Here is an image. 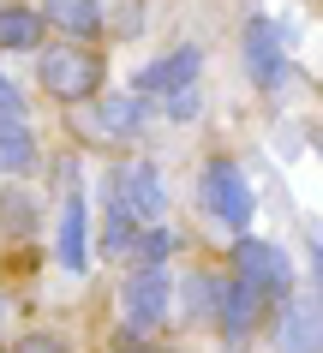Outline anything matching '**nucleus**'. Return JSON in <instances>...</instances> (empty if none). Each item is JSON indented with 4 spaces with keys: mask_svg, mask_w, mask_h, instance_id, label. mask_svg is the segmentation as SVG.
<instances>
[{
    "mask_svg": "<svg viewBox=\"0 0 323 353\" xmlns=\"http://www.w3.org/2000/svg\"><path fill=\"white\" fill-rule=\"evenodd\" d=\"M144 353H162V347H144Z\"/></svg>",
    "mask_w": 323,
    "mask_h": 353,
    "instance_id": "22",
    "label": "nucleus"
},
{
    "mask_svg": "<svg viewBox=\"0 0 323 353\" xmlns=\"http://www.w3.org/2000/svg\"><path fill=\"white\" fill-rule=\"evenodd\" d=\"M275 347L282 353H317V305H287L282 323H275Z\"/></svg>",
    "mask_w": 323,
    "mask_h": 353,
    "instance_id": "13",
    "label": "nucleus"
},
{
    "mask_svg": "<svg viewBox=\"0 0 323 353\" xmlns=\"http://www.w3.org/2000/svg\"><path fill=\"white\" fill-rule=\"evenodd\" d=\"M0 114H12V120H24V96H19V84L0 72Z\"/></svg>",
    "mask_w": 323,
    "mask_h": 353,
    "instance_id": "20",
    "label": "nucleus"
},
{
    "mask_svg": "<svg viewBox=\"0 0 323 353\" xmlns=\"http://www.w3.org/2000/svg\"><path fill=\"white\" fill-rule=\"evenodd\" d=\"M30 162H37V138L24 132V120L0 114V174H24Z\"/></svg>",
    "mask_w": 323,
    "mask_h": 353,
    "instance_id": "14",
    "label": "nucleus"
},
{
    "mask_svg": "<svg viewBox=\"0 0 323 353\" xmlns=\"http://www.w3.org/2000/svg\"><path fill=\"white\" fill-rule=\"evenodd\" d=\"M0 317H6V299H0Z\"/></svg>",
    "mask_w": 323,
    "mask_h": 353,
    "instance_id": "21",
    "label": "nucleus"
},
{
    "mask_svg": "<svg viewBox=\"0 0 323 353\" xmlns=\"http://www.w3.org/2000/svg\"><path fill=\"white\" fill-rule=\"evenodd\" d=\"M168 114H174V120H191V114H198V84H180V90H168Z\"/></svg>",
    "mask_w": 323,
    "mask_h": 353,
    "instance_id": "18",
    "label": "nucleus"
},
{
    "mask_svg": "<svg viewBox=\"0 0 323 353\" xmlns=\"http://www.w3.org/2000/svg\"><path fill=\"white\" fill-rule=\"evenodd\" d=\"M42 24L66 30L72 42H96V37H102V6H96V0H48Z\"/></svg>",
    "mask_w": 323,
    "mask_h": 353,
    "instance_id": "8",
    "label": "nucleus"
},
{
    "mask_svg": "<svg viewBox=\"0 0 323 353\" xmlns=\"http://www.w3.org/2000/svg\"><path fill=\"white\" fill-rule=\"evenodd\" d=\"M37 84L54 102H90L102 90V54H96L90 42H54L37 60Z\"/></svg>",
    "mask_w": 323,
    "mask_h": 353,
    "instance_id": "1",
    "label": "nucleus"
},
{
    "mask_svg": "<svg viewBox=\"0 0 323 353\" xmlns=\"http://www.w3.org/2000/svg\"><path fill=\"white\" fill-rule=\"evenodd\" d=\"M209 312L222 317L228 341H246L251 323H258V312H264V294H251L240 276H228V281H216V305H209Z\"/></svg>",
    "mask_w": 323,
    "mask_h": 353,
    "instance_id": "7",
    "label": "nucleus"
},
{
    "mask_svg": "<svg viewBox=\"0 0 323 353\" xmlns=\"http://www.w3.org/2000/svg\"><path fill=\"white\" fill-rule=\"evenodd\" d=\"M126 330L132 335H150L162 317H168V305H174V281H168V270L162 263H138L132 276H126Z\"/></svg>",
    "mask_w": 323,
    "mask_h": 353,
    "instance_id": "3",
    "label": "nucleus"
},
{
    "mask_svg": "<svg viewBox=\"0 0 323 353\" xmlns=\"http://www.w3.org/2000/svg\"><path fill=\"white\" fill-rule=\"evenodd\" d=\"M0 222L12 228V234H30V222H37V204H30V192H6V198H0Z\"/></svg>",
    "mask_w": 323,
    "mask_h": 353,
    "instance_id": "16",
    "label": "nucleus"
},
{
    "mask_svg": "<svg viewBox=\"0 0 323 353\" xmlns=\"http://www.w3.org/2000/svg\"><path fill=\"white\" fill-rule=\"evenodd\" d=\"M198 48H174L168 60H156V66H144V96H168V90H180V84H198Z\"/></svg>",
    "mask_w": 323,
    "mask_h": 353,
    "instance_id": "9",
    "label": "nucleus"
},
{
    "mask_svg": "<svg viewBox=\"0 0 323 353\" xmlns=\"http://www.w3.org/2000/svg\"><path fill=\"white\" fill-rule=\"evenodd\" d=\"M233 270H240V281H246L251 294H264V299H282L287 288H293V263H287L282 245H269V240H240L233 245Z\"/></svg>",
    "mask_w": 323,
    "mask_h": 353,
    "instance_id": "4",
    "label": "nucleus"
},
{
    "mask_svg": "<svg viewBox=\"0 0 323 353\" xmlns=\"http://www.w3.org/2000/svg\"><path fill=\"white\" fill-rule=\"evenodd\" d=\"M60 263H66V276H84V198L78 186H66V210H60Z\"/></svg>",
    "mask_w": 323,
    "mask_h": 353,
    "instance_id": "10",
    "label": "nucleus"
},
{
    "mask_svg": "<svg viewBox=\"0 0 323 353\" xmlns=\"http://www.w3.org/2000/svg\"><path fill=\"white\" fill-rule=\"evenodd\" d=\"M42 48V12L37 6H0V54Z\"/></svg>",
    "mask_w": 323,
    "mask_h": 353,
    "instance_id": "11",
    "label": "nucleus"
},
{
    "mask_svg": "<svg viewBox=\"0 0 323 353\" xmlns=\"http://www.w3.org/2000/svg\"><path fill=\"white\" fill-rule=\"evenodd\" d=\"M126 252H138L144 263H162V258L174 252V234H168V228H144V234H132V245H126Z\"/></svg>",
    "mask_w": 323,
    "mask_h": 353,
    "instance_id": "17",
    "label": "nucleus"
},
{
    "mask_svg": "<svg viewBox=\"0 0 323 353\" xmlns=\"http://www.w3.org/2000/svg\"><path fill=\"white\" fill-rule=\"evenodd\" d=\"M246 72L264 84V90H275L287 78V48H282V30L269 19H251L246 24Z\"/></svg>",
    "mask_w": 323,
    "mask_h": 353,
    "instance_id": "6",
    "label": "nucleus"
},
{
    "mask_svg": "<svg viewBox=\"0 0 323 353\" xmlns=\"http://www.w3.org/2000/svg\"><path fill=\"white\" fill-rule=\"evenodd\" d=\"M12 353H66V341H60V335H19Z\"/></svg>",
    "mask_w": 323,
    "mask_h": 353,
    "instance_id": "19",
    "label": "nucleus"
},
{
    "mask_svg": "<svg viewBox=\"0 0 323 353\" xmlns=\"http://www.w3.org/2000/svg\"><path fill=\"white\" fill-rule=\"evenodd\" d=\"M96 126H102V138H138L144 132V96H102Z\"/></svg>",
    "mask_w": 323,
    "mask_h": 353,
    "instance_id": "12",
    "label": "nucleus"
},
{
    "mask_svg": "<svg viewBox=\"0 0 323 353\" xmlns=\"http://www.w3.org/2000/svg\"><path fill=\"white\" fill-rule=\"evenodd\" d=\"M114 198L126 204L132 222H162V210H168V186H162L156 162H126L114 174Z\"/></svg>",
    "mask_w": 323,
    "mask_h": 353,
    "instance_id": "5",
    "label": "nucleus"
},
{
    "mask_svg": "<svg viewBox=\"0 0 323 353\" xmlns=\"http://www.w3.org/2000/svg\"><path fill=\"white\" fill-rule=\"evenodd\" d=\"M132 216H126V204H120V198H108V216H102V245H108V252H126V245H132Z\"/></svg>",
    "mask_w": 323,
    "mask_h": 353,
    "instance_id": "15",
    "label": "nucleus"
},
{
    "mask_svg": "<svg viewBox=\"0 0 323 353\" xmlns=\"http://www.w3.org/2000/svg\"><path fill=\"white\" fill-rule=\"evenodd\" d=\"M198 204H204L216 222H228V228H251V180L228 162V156H216V162L204 168V180H198Z\"/></svg>",
    "mask_w": 323,
    "mask_h": 353,
    "instance_id": "2",
    "label": "nucleus"
}]
</instances>
